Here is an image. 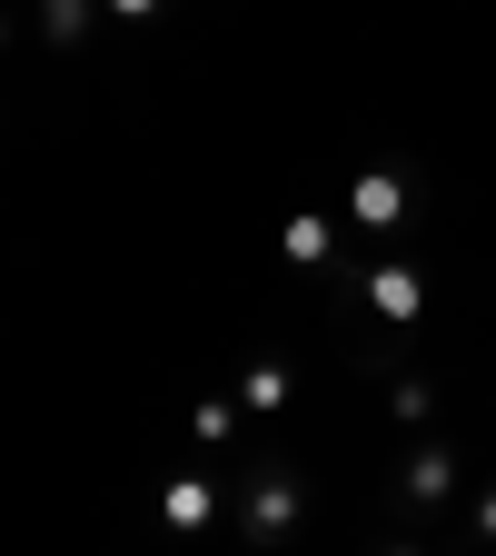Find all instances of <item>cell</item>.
Listing matches in <instances>:
<instances>
[{
  "label": "cell",
  "mask_w": 496,
  "mask_h": 556,
  "mask_svg": "<svg viewBox=\"0 0 496 556\" xmlns=\"http://www.w3.org/2000/svg\"><path fill=\"white\" fill-rule=\"evenodd\" d=\"M160 517H169V527H208V517H219V486H208V477H169Z\"/></svg>",
  "instance_id": "6da1fadb"
},
{
  "label": "cell",
  "mask_w": 496,
  "mask_h": 556,
  "mask_svg": "<svg viewBox=\"0 0 496 556\" xmlns=\"http://www.w3.org/2000/svg\"><path fill=\"white\" fill-rule=\"evenodd\" d=\"M347 208H358V229H387V219H397V208H407V189H397L387 169H368L358 189H347Z\"/></svg>",
  "instance_id": "7a4b0ae2"
},
{
  "label": "cell",
  "mask_w": 496,
  "mask_h": 556,
  "mask_svg": "<svg viewBox=\"0 0 496 556\" xmlns=\"http://www.w3.org/2000/svg\"><path fill=\"white\" fill-rule=\"evenodd\" d=\"M289 517H298V486H289V477H258V486H249V527H268V536H278Z\"/></svg>",
  "instance_id": "3957f363"
},
{
  "label": "cell",
  "mask_w": 496,
  "mask_h": 556,
  "mask_svg": "<svg viewBox=\"0 0 496 556\" xmlns=\"http://www.w3.org/2000/svg\"><path fill=\"white\" fill-rule=\"evenodd\" d=\"M387 318H417V268H378V289H368Z\"/></svg>",
  "instance_id": "277c9868"
},
{
  "label": "cell",
  "mask_w": 496,
  "mask_h": 556,
  "mask_svg": "<svg viewBox=\"0 0 496 556\" xmlns=\"http://www.w3.org/2000/svg\"><path fill=\"white\" fill-rule=\"evenodd\" d=\"M90 11H100V0H40V30H50V40H80Z\"/></svg>",
  "instance_id": "5b68a950"
},
{
  "label": "cell",
  "mask_w": 496,
  "mask_h": 556,
  "mask_svg": "<svg viewBox=\"0 0 496 556\" xmlns=\"http://www.w3.org/2000/svg\"><path fill=\"white\" fill-rule=\"evenodd\" d=\"M278 397H289V368H268V358H258V368L239 378V407H278Z\"/></svg>",
  "instance_id": "8992f818"
},
{
  "label": "cell",
  "mask_w": 496,
  "mask_h": 556,
  "mask_svg": "<svg viewBox=\"0 0 496 556\" xmlns=\"http://www.w3.org/2000/svg\"><path fill=\"white\" fill-rule=\"evenodd\" d=\"M289 258L318 268V258H328V219H289Z\"/></svg>",
  "instance_id": "52a82bcc"
},
{
  "label": "cell",
  "mask_w": 496,
  "mask_h": 556,
  "mask_svg": "<svg viewBox=\"0 0 496 556\" xmlns=\"http://www.w3.org/2000/svg\"><path fill=\"white\" fill-rule=\"evenodd\" d=\"M447 486H457L447 457H417V467H407V497H447Z\"/></svg>",
  "instance_id": "ba28073f"
},
{
  "label": "cell",
  "mask_w": 496,
  "mask_h": 556,
  "mask_svg": "<svg viewBox=\"0 0 496 556\" xmlns=\"http://www.w3.org/2000/svg\"><path fill=\"white\" fill-rule=\"evenodd\" d=\"M229 417H239V407H219V397H199V407H189V428H199V447H208V438H229Z\"/></svg>",
  "instance_id": "9c48e42d"
},
{
  "label": "cell",
  "mask_w": 496,
  "mask_h": 556,
  "mask_svg": "<svg viewBox=\"0 0 496 556\" xmlns=\"http://www.w3.org/2000/svg\"><path fill=\"white\" fill-rule=\"evenodd\" d=\"M100 11H119V21H150V11H160V0H100Z\"/></svg>",
  "instance_id": "30bf717a"
},
{
  "label": "cell",
  "mask_w": 496,
  "mask_h": 556,
  "mask_svg": "<svg viewBox=\"0 0 496 556\" xmlns=\"http://www.w3.org/2000/svg\"><path fill=\"white\" fill-rule=\"evenodd\" d=\"M0 40H11V21H0Z\"/></svg>",
  "instance_id": "8fae6325"
}]
</instances>
